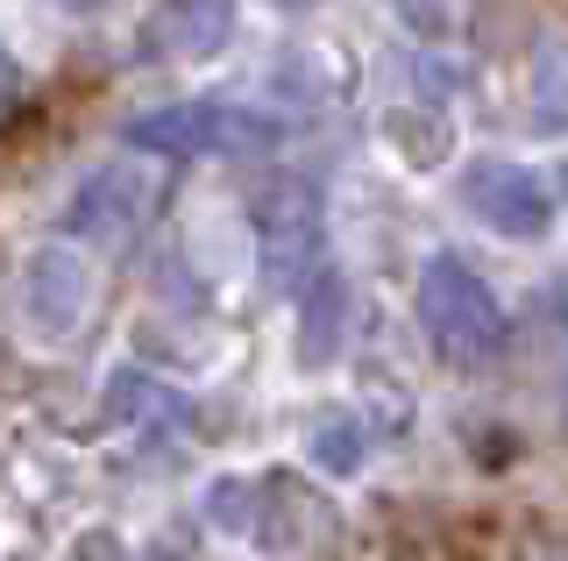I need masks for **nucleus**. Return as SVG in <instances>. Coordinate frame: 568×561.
Wrapping results in <instances>:
<instances>
[{
    "label": "nucleus",
    "mask_w": 568,
    "mask_h": 561,
    "mask_svg": "<svg viewBox=\"0 0 568 561\" xmlns=\"http://www.w3.org/2000/svg\"><path fill=\"white\" fill-rule=\"evenodd\" d=\"M413 306H419V327H426V341H434V356L448 363V370H484L511 341V320H505V306H497V292L455 249L419 263Z\"/></svg>",
    "instance_id": "f257e3e1"
},
{
    "label": "nucleus",
    "mask_w": 568,
    "mask_h": 561,
    "mask_svg": "<svg viewBox=\"0 0 568 561\" xmlns=\"http://www.w3.org/2000/svg\"><path fill=\"white\" fill-rule=\"evenodd\" d=\"M121 143L142 156H263L284 143V129L263 108H235V100H178L135 114Z\"/></svg>",
    "instance_id": "f03ea898"
},
{
    "label": "nucleus",
    "mask_w": 568,
    "mask_h": 561,
    "mask_svg": "<svg viewBox=\"0 0 568 561\" xmlns=\"http://www.w3.org/2000/svg\"><path fill=\"white\" fill-rule=\"evenodd\" d=\"M256 256H263V285L277 299H292L327 263V214H320V192L306 178H277L256 200Z\"/></svg>",
    "instance_id": "7ed1b4c3"
},
{
    "label": "nucleus",
    "mask_w": 568,
    "mask_h": 561,
    "mask_svg": "<svg viewBox=\"0 0 568 561\" xmlns=\"http://www.w3.org/2000/svg\"><path fill=\"white\" fill-rule=\"evenodd\" d=\"M462 206H469L490 235H511V242H540L547 227H555V192H547V178L526 171V164H505V156L462 164Z\"/></svg>",
    "instance_id": "20e7f679"
},
{
    "label": "nucleus",
    "mask_w": 568,
    "mask_h": 561,
    "mask_svg": "<svg viewBox=\"0 0 568 561\" xmlns=\"http://www.w3.org/2000/svg\"><path fill=\"white\" fill-rule=\"evenodd\" d=\"M150 206H156V171L106 164V171H93V178L71 192L64 235L85 242V249H121V242H135V227L150 221Z\"/></svg>",
    "instance_id": "39448f33"
},
{
    "label": "nucleus",
    "mask_w": 568,
    "mask_h": 561,
    "mask_svg": "<svg viewBox=\"0 0 568 561\" xmlns=\"http://www.w3.org/2000/svg\"><path fill=\"white\" fill-rule=\"evenodd\" d=\"M85 306H93V271H85L79 249L50 242L22 263V313L36 335H71L85 320Z\"/></svg>",
    "instance_id": "423d86ee"
},
{
    "label": "nucleus",
    "mask_w": 568,
    "mask_h": 561,
    "mask_svg": "<svg viewBox=\"0 0 568 561\" xmlns=\"http://www.w3.org/2000/svg\"><path fill=\"white\" fill-rule=\"evenodd\" d=\"M292 299H298V370H327V363L342 356V341H348V313H355L348 277L320 263V271L292 292Z\"/></svg>",
    "instance_id": "0eeeda50"
},
{
    "label": "nucleus",
    "mask_w": 568,
    "mask_h": 561,
    "mask_svg": "<svg viewBox=\"0 0 568 561\" xmlns=\"http://www.w3.org/2000/svg\"><path fill=\"white\" fill-rule=\"evenodd\" d=\"M106 412H114L121 427H135V434L185 427V398H178L171 384H156L150 370H114L106 377Z\"/></svg>",
    "instance_id": "6e6552de"
},
{
    "label": "nucleus",
    "mask_w": 568,
    "mask_h": 561,
    "mask_svg": "<svg viewBox=\"0 0 568 561\" xmlns=\"http://www.w3.org/2000/svg\"><path fill=\"white\" fill-rule=\"evenodd\" d=\"M384 143L413 171H440L448 150H455V129H448V114H434V108H398V114H384Z\"/></svg>",
    "instance_id": "1a4fd4ad"
},
{
    "label": "nucleus",
    "mask_w": 568,
    "mask_h": 561,
    "mask_svg": "<svg viewBox=\"0 0 568 561\" xmlns=\"http://www.w3.org/2000/svg\"><path fill=\"white\" fill-rule=\"evenodd\" d=\"M227 29H235V0H178L164 14V43L178 58H213L227 43Z\"/></svg>",
    "instance_id": "9d476101"
},
{
    "label": "nucleus",
    "mask_w": 568,
    "mask_h": 561,
    "mask_svg": "<svg viewBox=\"0 0 568 561\" xmlns=\"http://www.w3.org/2000/svg\"><path fill=\"white\" fill-rule=\"evenodd\" d=\"M532 129H568V37H547L532 50Z\"/></svg>",
    "instance_id": "9b49d317"
},
{
    "label": "nucleus",
    "mask_w": 568,
    "mask_h": 561,
    "mask_svg": "<svg viewBox=\"0 0 568 561\" xmlns=\"http://www.w3.org/2000/svg\"><path fill=\"white\" fill-rule=\"evenodd\" d=\"M306 455L327 477H355L363 469V455H369V434H363V419H348V412H320L313 419V434H306Z\"/></svg>",
    "instance_id": "f8f14e48"
},
{
    "label": "nucleus",
    "mask_w": 568,
    "mask_h": 561,
    "mask_svg": "<svg viewBox=\"0 0 568 561\" xmlns=\"http://www.w3.org/2000/svg\"><path fill=\"white\" fill-rule=\"evenodd\" d=\"M256 477H221L206 490V519L221 526V533H256Z\"/></svg>",
    "instance_id": "ddd939ff"
},
{
    "label": "nucleus",
    "mask_w": 568,
    "mask_h": 561,
    "mask_svg": "<svg viewBox=\"0 0 568 561\" xmlns=\"http://www.w3.org/2000/svg\"><path fill=\"white\" fill-rule=\"evenodd\" d=\"M398 14L413 29H426V37H440V29L455 22V0H398Z\"/></svg>",
    "instance_id": "4468645a"
},
{
    "label": "nucleus",
    "mask_w": 568,
    "mask_h": 561,
    "mask_svg": "<svg viewBox=\"0 0 568 561\" xmlns=\"http://www.w3.org/2000/svg\"><path fill=\"white\" fill-rule=\"evenodd\" d=\"M14 100H22V64H14L8 50H0V121L14 114Z\"/></svg>",
    "instance_id": "2eb2a0df"
},
{
    "label": "nucleus",
    "mask_w": 568,
    "mask_h": 561,
    "mask_svg": "<svg viewBox=\"0 0 568 561\" xmlns=\"http://www.w3.org/2000/svg\"><path fill=\"white\" fill-rule=\"evenodd\" d=\"M58 8H71V14H85V8H100V0H58Z\"/></svg>",
    "instance_id": "dca6fc26"
},
{
    "label": "nucleus",
    "mask_w": 568,
    "mask_h": 561,
    "mask_svg": "<svg viewBox=\"0 0 568 561\" xmlns=\"http://www.w3.org/2000/svg\"><path fill=\"white\" fill-rule=\"evenodd\" d=\"M277 8H313V0H277Z\"/></svg>",
    "instance_id": "f3484780"
},
{
    "label": "nucleus",
    "mask_w": 568,
    "mask_h": 561,
    "mask_svg": "<svg viewBox=\"0 0 568 561\" xmlns=\"http://www.w3.org/2000/svg\"><path fill=\"white\" fill-rule=\"evenodd\" d=\"M561 192H568V164H561Z\"/></svg>",
    "instance_id": "a211bd4d"
}]
</instances>
